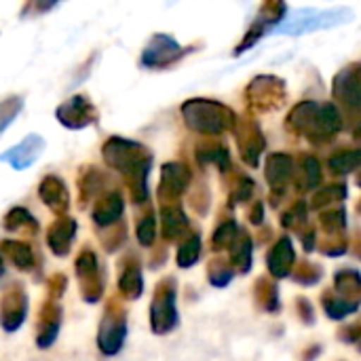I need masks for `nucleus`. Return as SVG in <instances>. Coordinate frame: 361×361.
<instances>
[{
    "label": "nucleus",
    "mask_w": 361,
    "mask_h": 361,
    "mask_svg": "<svg viewBox=\"0 0 361 361\" xmlns=\"http://www.w3.org/2000/svg\"><path fill=\"white\" fill-rule=\"evenodd\" d=\"M349 17H351V11H345V8H336V11L302 8V11H296L288 21H283L279 25V32L281 34H305V32H313L319 27L338 25V23L347 21Z\"/></svg>",
    "instance_id": "nucleus-1"
},
{
    "label": "nucleus",
    "mask_w": 361,
    "mask_h": 361,
    "mask_svg": "<svg viewBox=\"0 0 361 361\" xmlns=\"http://www.w3.org/2000/svg\"><path fill=\"white\" fill-rule=\"evenodd\" d=\"M184 116L192 129H199L205 133H218L228 125L226 118H231V112L224 110L220 104L195 99L184 106Z\"/></svg>",
    "instance_id": "nucleus-2"
},
{
    "label": "nucleus",
    "mask_w": 361,
    "mask_h": 361,
    "mask_svg": "<svg viewBox=\"0 0 361 361\" xmlns=\"http://www.w3.org/2000/svg\"><path fill=\"white\" fill-rule=\"evenodd\" d=\"M42 150V140L38 135H30L27 140H23L19 146L11 148L6 154H2L0 159L2 161H8L13 167L17 169H25L27 165H32L36 161V157L40 154Z\"/></svg>",
    "instance_id": "nucleus-3"
},
{
    "label": "nucleus",
    "mask_w": 361,
    "mask_h": 361,
    "mask_svg": "<svg viewBox=\"0 0 361 361\" xmlns=\"http://www.w3.org/2000/svg\"><path fill=\"white\" fill-rule=\"evenodd\" d=\"M292 173V159L288 154H273L267 163V178L271 184H281Z\"/></svg>",
    "instance_id": "nucleus-4"
},
{
    "label": "nucleus",
    "mask_w": 361,
    "mask_h": 361,
    "mask_svg": "<svg viewBox=\"0 0 361 361\" xmlns=\"http://www.w3.org/2000/svg\"><path fill=\"white\" fill-rule=\"evenodd\" d=\"M121 212H123V203H121V199H118L116 195H112V197H108V199L95 209L93 218H95L97 224H110V222H114V220L121 216Z\"/></svg>",
    "instance_id": "nucleus-5"
},
{
    "label": "nucleus",
    "mask_w": 361,
    "mask_h": 361,
    "mask_svg": "<svg viewBox=\"0 0 361 361\" xmlns=\"http://www.w3.org/2000/svg\"><path fill=\"white\" fill-rule=\"evenodd\" d=\"M188 182V171L182 165H165L163 169V186H167L171 192H180Z\"/></svg>",
    "instance_id": "nucleus-6"
},
{
    "label": "nucleus",
    "mask_w": 361,
    "mask_h": 361,
    "mask_svg": "<svg viewBox=\"0 0 361 361\" xmlns=\"http://www.w3.org/2000/svg\"><path fill=\"white\" fill-rule=\"evenodd\" d=\"M40 197L44 199V203L49 205H57V201L61 199L63 203L68 201L66 197V190H63V184L57 180V178H47L40 186Z\"/></svg>",
    "instance_id": "nucleus-7"
},
{
    "label": "nucleus",
    "mask_w": 361,
    "mask_h": 361,
    "mask_svg": "<svg viewBox=\"0 0 361 361\" xmlns=\"http://www.w3.org/2000/svg\"><path fill=\"white\" fill-rule=\"evenodd\" d=\"M315 118H317V123L322 125V129H324V131H328V133H336V131L343 127L341 114H338V110H336L332 104H330V106H324Z\"/></svg>",
    "instance_id": "nucleus-8"
},
{
    "label": "nucleus",
    "mask_w": 361,
    "mask_h": 361,
    "mask_svg": "<svg viewBox=\"0 0 361 361\" xmlns=\"http://www.w3.org/2000/svg\"><path fill=\"white\" fill-rule=\"evenodd\" d=\"M360 165V152L357 150H351V152H341L336 154L334 159H330V167L338 173H347L351 169H355Z\"/></svg>",
    "instance_id": "nucleus-9"
},
{
    "label": "nucleus",
    "mask_w": 361,
    "mask_h": 361,
    "mask_svg": "<svg viewBox=\"0 0 361 361\" xmlns=\"http://www.w3.org/2000/svg\"><path fill=\"white\" fill-rule=\"evenodd\" d=\"M197 256H199V239H192L180 250V264L188 267V264H192L197 260Z\"/></svg>",
    "instance_id": "nucleus-10"
},
{
    "label": "nucleus",
    "mask_w": 361,
    "mask_h": 361,
    "mask_svg": "<svg viewBox=\"0 0 361 361\" xmlns=\"http://www.w3.org/2000/svg\"><path fill=\"white\" fill-rule=\"evenodd\" d=\"M137 237H140V241H142L144 245H150V243H152V239H154V220H152V218H146V220L140 224Z\"/></svg>",
    "instance_id": "nucleus-11"
},
{
    "label": "nucleus",
    "mask_w": 361,
    "mask_h": 361,
    "mask_svg": "<svg viewBox=\"0 0 361 361\" xmlns=\"http://www.w3.org/2000/svg\"><path fill=\"white\" fill-rule=\"evenodd\" d=\"M140 288H142V281H140V275H137L135 271H131V273H127V275L123 277V290H127V292L131 294V298L137 296Z\"/></svg>",
    "instance_id": "nucleus-12"
}]
</instances>
